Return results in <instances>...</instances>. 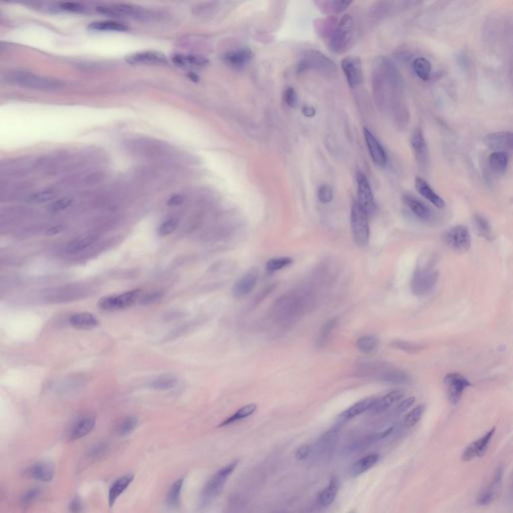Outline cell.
<instances>
[{"mask_svg":"<svg viewBox=\"0 0 513 513\" xmlns=\"http://www.w3.org/2000/svg\"><path fill=\"white\" fill-rule=\"evenodd\" d=\"M373 85L379 104L395 115L398 121H407L408 110L403 101L404 83L394 64L382 57L375 63Z\"/></svg>","mask_w":513,"mask_h":513,"instance_id":"6da1fadb","label":"cell"},{"mask_svg":"<svg viewBox=\"0 0 513 513\" xmlns=\"http://www.w3.org/2000/svg\"><path fill=\"white\" fill-rule=\"evenodd\" d=\"M313 303L314 299L307 291L289 292L276 300L271 315L279 326L287 327L302 318L313 307Z\"/></svg>","mask_w":513,"mask_h":513,"instance_id":"7a4b0ae2","label":"cell"},{"mask_svg":"<svg viewBox=\"0 0 513 513\" xmlns=\"http://www.w3.org/2000/svg\"><path fill=\"white\" fill-rule=\"evenodd\" d=\"M4 81L14 85L36 90H55L62 86L60 81L57 80L20 70L7 72L4 76Z\"/></svg>","mask_w":513,"mask_h":513,"instance_id":"3957f363","label":"cell"},{"mask_svg":"<svg viewBox=\"0 0 513 513\" xmlns=\"http://www.w3.org/2000/svg\"><path fill=\"white\" fill-rule=\"evenodd\" d=\"M297 70L299 74L314 70L324 76H332L336 72L337 68L334 61L324 54L319 52H309L299 61Z\"/></svg>","mask_w":513,"mask_h":513,"instance_id":"277c9868","label":"cell"},{"mask_svg":"<svg viewBox=\"0 0 513 513\" xmlns=\"http://www.w3.org/2000/svg\"><path fill=\"white\" fill-rule=\"evenodd\" d=\"M369 216L362 207L355 202L351 209V230L354 242L359 247H366L369 243L370 228Z\"/></svg>","mask_w":513,"mask_h":513,"instance_id":"5b68a950","label":"cell"},{"mask_svg":"<svg viewBox=\"0 0 513 513\" xmlns=\"http://www.w3.org/2000/svg\"><path fill=\"white\" fill-rule=\"evenodd\" d=\"M353 31H354L353 18L351 15L346 14L340 19L338 26L332 34L330 40L331 50L336 54L344 53L351 42Z\"/></svg>","mask_w":513,"mask_h":513,"instance_id":"8992f818","label":"cell"},{"mask_svg":"<svg viewBox=\"0 0 513 513\" xmlns=\"http://www.w3.org/2000/svg\"><path fill=\"white\" fill-rule=\"evenodd\" d=\"M438 271L432 267H422L415 271L411 280V290L416 296H424L430 293L438 281Z\"/></svg>","mask_w":513,"mask_h":513,"instance_id":"52a82bcc","label":"cell"},{"mask_svg":"<svg viewBox=\"0 0 513 513\" xmlns=\"http://www.w3.org/2000/svg\"><path fill=\"white\" fill-rule=\"evenodd\" d=\"M238 465V461L231 462L225 465L223 468L217 470L216 473L208 480L202 492V498L206 501L213 499L222 491L223 487L225 486L228 478L234 472Z\"/></svg>","mask_w":513,"mask_h":513,"instance_id":"ba28073f","label":"cell"},{"mask_svg":"<svg viewBox=\"0 0 513 513\" xmlns=\"http://www.w3.org/2000/svg\"><path fill=\"white\" fill-rule=\"evenodd\" d=\"M141 295V290L136 289L125 292L123 294L110 295L102 298L99 301V306L105 311H116L129 308L136 303Z\"/></svg>","mask_w":513,"mask_h":513,"instance_id":"9c48e42d","label":"cell"},{"mask_svg":"<svg viewBox=\"0 0 513 513\" xmlns=\"http://www.w3.org/2000/svg\"><path fill=\"white\" fill-rule=\"evenodd\" d=\"M448 247L458 253H466L471 247V236L465 226H455L446 232L444 236Z\"/></svg>","mask_w":513,"mask_h":513,"instance_id":"30bf717a","label":"cell"},{"mask_svg":"<svg viewBox=\"0 0 513 513\" xmlns=\"http://www.w3.org/2000/svg\"><path fill=\"white\" fill-rule=\"evenodd\" d=\"M357 187H358V204L362 207V209L367 213L368 216L373 215L376 211V203L374 194L368 179L362 173L357 174Z\"/></svg>","mask_w":513,"mask_h":513,"instance_id":"8fae6325","label":"cell"},{"mask_svg":"<svg viewBox=\"0 0 513 513\" xmlns=\"http://www.w3.org/2000/svg\"><path fill=\"white\" fill-rule=\"evenodd\" d=\"M447 397L451 404H457L463 395V392L471 384L469 380L459 373H449L444 378Z\"/></svg>","mask_w":513,"mask_h":513,"instance_id":"7c38bea8","label":"cell"},{"mask_svg":"<svg viewBox=\"0 0 513 513\" xmlns=\"http://www.w3.org/2000/svg\"><path fill=\"white\" fill-rule=\"evenodd\" d=\"M411 146L414 153L415 160L419 167L425 169L428 167L429 163V152L423 131L420 128L414 130L411 135Z\"/></svg>","mask_w":513,"mask_h":513,"instance_id":"4fadbf2b","label":"cell"},{"mask_svg":"<svg viewBox=\"0 0 513 513\" xmlns=\"http://www.w3.org/2000/svg\"><path fill=\"white\" fill-rule=\"evenodd\" d=\"M404 203L412 214L424 223L431 224L436 219V214L432 209L425 203L421 202L417 198L411 194H405L403 197Z\"/></svg>","mask_w":513,"mask_h":513,"instance_id":"5bb4252c","label":"cell"},{"mask_svg":"<svg viewBox=\"0 0 513 513\" xmlns=\"http://www.w3.org/2000/svg\"><path fill=\"white\" fill-rule=\"evenodd\" d=\"M341 66L350 87L354 88L362 82L363 80L362 63L359 57L357 56L345 57L341 62Z\"/></svg>","mask_w":513,"mask_h":513,"instance_id":"9a60e30c","label":"cell"},{"mask_svg":"<svg viewBox=\"0 0 513 513\" xmlns=\"http://www.w3.org/2000/svg\"><path fill=\"white\" fill-rule=\"evenodd\" d=\"M259 281V271L253 268L248 271L243 277L235 284L233 288V294L238 299L246 297L254 291Z\"/></svg>","mask_w":513,"mask_h":513,"instance_id":"2e32d148","label":"cell"},{"mask_svg":"<svg viewBox=\"0 0 513 513\" xmlns=\"http://www.w3.org/2000/svg\"><path fill=\"white\" fill-rule=\"evenodd\" d=\"M126 60L133 65H164L167 63L164 54L150 51L130 54L127 56Z\"/></svg>","mask_w":513,"mask_h":513,"instance_id":"e0dca14e","label":"cell"},{"mask_svg":"<svg viewBox=\"0 0 513 513\" xmlns=\"http://www.w3.org/2000/svg\"><path fill=\"white\" fill-rule=\"evenodd\" d=\"M363 135L365 138V142L367 145V149L369 151L370 157L372 159L373 162L378 165L380 167H383L387 163V156L386 152L384 151L382 144L379 142L376 136L373 135L368 129H364Z\"/></svg>","mask_w":513,"mask_h":513,"instance_id":"ac0fdd59","label":"cell"},{"mask_svg":"<svg viewBox=\"0 0 513 513\" xmlns=\"http://www.w3.org/2000/svg\"><path fill=\"white\" fill-rule=\"evenodd\" d=\"M495 432V428H492L490 431L483 435L478 440L472 442L463 452L462 460L463 461H471L476 457H482L486 452L487 447Z\"/></svg>","mask_w":513,"mask_h":513,"instance_id":"d6986e66","label":"cell"},{"mask_svg":"<svg viewBox=\"0 0 513 513\" xmlns=\"http://www.w3.org/2000/svg\"><path fill=\"white\" fill-rule=\"evenodd\" d=\"M487 145L496 152L513 151L512 132H497L486 136Z\"/></svg>","mask_w":513,"mask_h":513,"instance_id":"ffe728a7","label":"cell"},{"mask_svg":"<svg viewBox=\"0 0 513 513\" xmlns=\"http://www.w3.org/2000/svg\"><path fill=\"white\" fill-rule=\"evenodd\" d=\"M26 474L28 477L34 480L41 482H50L54 478V466L46 462H37L30 465L27 468Z\"/></svg>","mask_w":513,"mask_h":513,"instance_id":"44dd1931","label":"cell"},{"mask_svg":"<svg viewBox=\"0 0 513 513\" xmlns=\"http://www.w3.org/2000/svg\"><path fill=\"white\" fill-rule=\"evenodd\" d=\"M415 188L417 189V191L425 200H427L429 203H431L434 207H436L438 209H443L445 207L444 200L422 178L415 179Z\"/></svg>","mask_w":513,"mask_h":513,"instance_id":"7402d4cb","label":"cell"},{"mask_svg":"<svg viewBox=\"0 0 513 513\" xmlns=\"http://www.w3.org/2000/svg\"><path fill=\"white\" fill-rule=\"evenodd\" d=\"M502 475H503V469H502V467H499L495 471V474L493 476V479H492V482L490 483V485L479 494L478 499H477L478 504L488 505L495 499L496 493L500 488Z\"/></svg>","mask_w":513,"mask_h":513,"instance_id":"603a6c76","label":"cell"},{"mask_svg":"<svg viewBox=\"0 0 513 513\" xmlns=\"http://www.w3.org/2000/svg\"><path fill=\"white\" fill-rule=\"evenodd\" d=\"M172 60L177 66L183 68H201L209 63V60L205 56L189 54H175L172 56Z\"/></svg>","mask_w":513,"mask_h":513,"instance_id":"cb8c5ba5","label":"cell"},{"mask_svg":"<svg viewBox=\"0 0 513 513\" xmlns=\"http://www.w3.org/2000/svg\"><path fill=\"white\" fill-rule=\"evenodd\" d=\"M99 236L96 235H83L67 243L65 248V252L69 255H78L92 247L94 243H97Z\"/></svg>","mask_w":513,"mask_h":513,"instance_id":"d4e9b609","label":"cell"},{"mask_svg":"<svg viewBox=\"0 0 513 513\" xmlns=\"http://www.w3.org/2000/svg\"><path fill=\"white\" fill-rule=\"evenodd\" d=\"M134 480V475L128 474L116 479L108 491V503L109 506H113L118 497L127 490Z\"/></svg>","mask_w":513,"mask_h":513,"instance_id":"484cf974","label":"cell"},{"mask_svg":"<svg viewBox=\"0 0 513 513\" xmlns=\"http://www.w3.org/2000/svg\"><path fill=\"white\" fill-rule=\"evenodd\" d=\"M376 401V398H366V399H363L357 403H355L354 405H352L351 407H349L347 410H345L341 415H340V420L341 421H348L350 419H353L367 411H370L372 406L374 405Z\"/></svg>","mask_w":513,"mask_h":513,"instance_id":"4316f807","label":"cell"},{"mask_svg":"<svg viewBox=\"0 0 513 513\" xmlns=\"http://www.w3.org/2000/svg\"><path fill=\"white\" fill-rule=\"evenodd\" d=\"M253 57V53L250 48L243 47L237 51L230 52L225 55V61L232 67L240 68L245 66Z\"/></svg>","mask_w":513,"mask_h":513,"instance_id":"83f0119b","label":"cell"},{"mask_svg":"<svg viewBox=\"0 0 513 513\" xmlns=\"http://www.w3.org/2000/svg\"><path fill=\"white\" fill-rule=\"evenodd\" d=\"M379 379L386 383L394 385H409L412 383V378L408 373L395 368H389L382 371V373H380Z\"/></svg>","mask_w":513,"mask_h":513,"instance_id":"f1b7e54d","label":"cell"},{"mask_svg":"<svg viewBox=\"0 0 513 513\" xmlns=\"http://www.w3.org/2000/svg\"><path fill=\"white\" fill-rule=\"evenodd\" d=\"M403 397H404L403 391H401V390L391 391L388 394H386L385 396H383L382 398L376 399L374 405L372 406L370 411L373 413H381L383 411H386L393 404L401 401Z\"/></svg>","mask_w":513,"mask_h":513,"instance_id":"f546056e","label":"cell"},{"mask_svg":"<svg viewBox=\"0 0 513 513\" xmlns=\"http://www.w3.org/2000/svg\"><path fill=\"white\" fill-rule=\"evenodd\" d=\"M69 324L76 329L81 330H90L100 325L99 319L91 313L82 312L74 314L69 318Z\"/></svg>","mask_w":513,"mask_h":513,"instance_id":"4dcf8cb0","label":"cell"},{"mask_svg":"<svg viewBox=\"0 0 513 513\" xmlns=\"http://www.w3.org/2000/svg\"><path fill=\"white\" fill-rule=\"evenodd\" d=\"M95 425V419L91 416H86L80 419L71 428L69 437L71 440H78L88 435Z\"/></svg>","mask_w":513,"mask_h":513,"instance_id":"1f68e13d","label":"cell"},{"mask_svg":"<svg viewBox=\"0 0 513 513\" xmlns=\"http://www.w3.org/2000/svg\"><path fill=\"white\" fill-rule=\"evenodd\" d=\"M488 161L491 170L497 176H502L508 167L509 157L505 152H494L489 156Z\"/></svg>","mask_w":513,"mask_h":513,"instance_id":"d6a6232c","label":"cell"},{"mask_svg":"<svg viewBox=\"0 0 513 513\" xmlns=\"http://www.w3.org/2000/svg\"><path fill=\"white\" fill-rule=\"evenodd\" d=\"M179 384V379L173 374H163L149 383V387L157 391H166L175 388Z\"/></svg>","mask_w":513,"mask_h":513,"instance_id":"836d02e7","label":"cell"},{"mask_svg":"<svg viewBox=\"0 0 513 513\" xmlns=\"http://www.w3.org/2000/svg\"><path fill=\"white\" fill-rule=\"evenodd\" d=\"M473 225L476 233L485 239L487 241H492L494 239V233L492 227L485 216L482 215H474L473 216Z\"/></svg>","mask_w":513,"mask_h":513,"instance_id":"e575fe53","label":"cell"},{"mask_svg":"<svg viewBox=\"0 0 513 513\" xmlns=\"http://www.w3.org/2000/svg\"><path fill=\"white\" fill-rule=\"evenodd\" d=\"M379 461L378 454H370L356 461L352 465L351 473L353 476H359L370 470Z\"/></svg>","mask_w":513,"mask_h":513,"instance_id":"d590c367","label":"cell"},{"mask_svg":"<svg viewBox=\"0 0 513 513\" xmlns=\"http://www.w3.org/2000/svg\"><path fill=\"white\" fill-rule=\"evenodd\" d=\"M338 491H339V482L336 478H333L329 482L328 486L321 491L319 495V503L322 506L331 505L335 501L338 495Z\"/></svg>","mask_w":513,"mask_h":513,"instance_id":"8d00e7d4","label":"cell"},{"mask_svg":"<svg viewBox=\"0 0 513 513\" xmlns=\"http://www.w3.org/2000/svg\"><path fill=\"white\" fill-rule=\"evenodd\" d=\"M412 68H413L414 74L421 81H427L430 79L432 66H431L430 61L427 58L417 57L412 63Z\"/></svg>","mask_w":513,"mask_h":513,"instance_id":"74e56055","label":"cell"},{"mask_svg":"<svg viewBox=\"0 0 513 513\" xmlns=\"http://www.w3.org/2000/svg\"><path fill=\"white\" fill-rule=\"evenodd\" d=\"M357 349L363 354H373L378 350L379 340L372 335L360 337L356 343Z\"/></svg>","mask_w":513,"mask_h":513,"instance_id":"f35d334b","label":"cell"},{"mask_svg":"<svg viewBox=\"0 0 513 513\" xmlns=\"http://www.w3.org/2000/svg\"><path fill=\"white\" fill-rule=\"evenodd\" d=\"M256 411H257V405L256 404L253 403V404L245 405L242 408H240L238 411H236L232 416H230L229 418H227L219 426H227V425L233 424L235 422L241 421L243 419L250 417L251 415H253Z\"/></svg>","mask_w":513,"mask_h":513,"instance_id":"ab89813d","label":"cell"},{"mask_svg":"<svg viewBox=\"0 0 513 513\" xmlns=\"http://www.w3.org/2000/svg\"><path fill=\"white\" fill-rule=\"evenodd\" d=\"M88 28L95 31H115V32H125L129 29L125 25L111 20L95 21L90 23Z\"/></svg>","mask_w":513,"mask_h":513,"instance_id":"60d3db41","label":"cell"},{"mask_svg":"<svg viewBox=\"0 0 513 513\" xmlns=\"http://www.w3.org/2000/svg\"><path fill=\"white\" fill-rule=\"evenodd\" d=\"M55 196H56V193L54 190L44 189V190H40V191L31 193L30 196H28L27 202L30 203V204H44V203L53 201L55 198Z\"/></svg>","mask_w":513,"mask_h":513,"instance_id":"b9f144b4","label":"cell"},{"mask_svg":"<svg viewBox=\"0 0 513 513\" xmlns=\"http://www.w3.org/2000/svg\"><path fill=\"white\" fill-rule=\"evenodd\" d=\"M183 485H184V479L181 478V479H178L176 480L173 485L169 488L168 492H167V497H166V501L169 505L172 506H176L179 501H180V497H181V492H182V489H183Z\"/></svg>","mask_w":513,"mask_h":513,"instance_id":"7bdbcfd3","label":"cell"},{"mask_svg":"<svg viewBox=\"0 0 513 513\" xmlns=\"http://www.w3.org/2000/svg\"><path fill=\"white\" fill-rule=\"evenodd\" d=\"M336 327H337V319H331L327 323H325L317 339V344L319 347H323L326 345Z\"/></svg>","mask_w":513,"mask_h":513,"instance_id":"ee69618b","label":"cell"},{"mask_svg":"<svg viewBox=\"0 0 513 513\" xmlns=\"http://www.w3.org/2000/svg\"><path fill=\"white\" fill-rule=\"evenodd\" d=\"M424 411H425V406L418 405L417 407L413 408L409 413H407L405 418H404V425L406 427L411 428V427L415 426L422 418Z\"/></svg>","mask_w":513,"mask_h":513,"instance_id":"f6af8a7d","label":"cell"},{"mask_svg":"<svg viewBox=\"0 0 513 513\" xmlns=\"http://www.w3.org/2000/svg\"><path fill=\"white\" fill-rule=\"evenodd\" d=\"M137 424H138V420H137L136 417H135V416H129V417L125 418L117 425L116 432L118 433V435H121V436L129 435V434H131V433L135 431V428L137 427Z\"/></svg>","mask_w":513,"mask_h":513,"instance_id":"bcb514c9","label":"cell"},{"mask_svg":"<svg viewBox=\"0 0 513 513\" xmlns=\"http://www.w3.org/2000/svg\"><path fill=\"white\" fill-rule=\"evenodd\" d=\"M180 221L177 217H169L162 222L161 226L158 229V234L161 237H166L170 234H173L179 227Z\"/></svg>","mask_w":513,"mask_h":513,"instance_id":"7dc6e473","label":"cell"},{"mask_svg":"<svg viewBox=\"0 0 513 513\" xmlns=\"http://www.w3.org/2000/svg\"><path fill=\"white\" fill-rule=\"evenodd\" d=\"M293 264L291 258H274L270 259L266 264V269L270 273L285 269Z\"/></svg>","mask_w":513,"mask_h":513,"instance_id":"c3c4849f","label":"cell"},{"mask_svg":"<svg viewBox=\"0 0 513 513\" xmlns=\"http://www.w3.org/2000/svg\"><path fill=\"white\" fill-rule=\"evenodd\" d=\"M72 204V199L68 197H64L61 199H58L54 201V203L50 206V211L53 213H60L68 209Z\"/></svg>","mask_w":513,"mask_h":513,"instance_id":"681fc988","label":"cell"},{"mask_svg":"<svg viewBox=\"0 0 513 513\" xmlns=\"http://www.w3.org/2000/svg\"><path fill=\"white\" fill-rule=\"evenodd\" d=\"M391 345L394 348H397L399 350L408 352V353H415V352L422 350V348H423V346H421V345L413 344V343H410V342H407V341H402V340H396Z\"/></svg>","mask_w":513,"mask_h":513,"instance_id":"f907efd6","label":"cell"},{"mask_svg":"<svg viewBox=\"0 0 513 513\" xmlns=\"http://www.w3.org/2000/svg\"><path fill=\"white\" fill-rule=\"evenodd\" d=\"M333 197H334L333 189L328 185H323L318 189V199L322 204L331 203Z\"/></svg>","mask_w":513,"mask_h":513,"instance_id":"816d5d0a","label":"cell"},{"mask_svg":"<svg viewBox=\"0 0 513 513\" xmlns=\"http://www.w3.org/2000/svg\"><path fill=\"white\" fill-rule=\"evenodd\" d=\"M284 103L290 108H296L298 104V94L293 87H288L284 91Z\"/></svg>","mask_w":513,"mask_h":513,"instance_id":"f5cc1de1","label":"cell"},{"mask_svg":"<svg viewBox=\"0 0 513 513\" xmlns=\"http://www.w3.org/2000/svg\"><path fill=\"white\" fill-rule=\"evenodd\" d=\"M59 9L69 11V12H81L83 10L82 6L78 3L72 2H64L59 4Z\"/></svg>","mask_w":513,"mask_h":513,"instance_id":"db71d44e","label":"cell"},{"mask_svg":"<svg viewBox=\"0 0 513 513\" xmlns=\"http://www.w3.org/2000/svg\"><path fill=\"white\" fill-rule=\"evenodd\" d=\"M350 1H332L330 2V8L334 12H342L350 6Z\"/></svg>","mask_w":513,"mask_h":513,"instance_id":"11a10c76","label":"cell"},{"mask_svg":"<svg viewBox=\"0 0 513 513\" xmlns=\"http://www.w3.org/2000/svg\"><path fill=\"white\" fill-rule=\"evenodd\" d=\"M310 452H311V448L309 445H303L301 447H299L296 451V458L298 460H304L307 459L310 455Z\"/></svg>","mask_w":513,"mask_h":513,"instance_id":"9f6ffc18","label":"cell"},{"mask_svg":"<svg viewBox=\"0 0 513 513\" xmlns=\"http://www.w3.org/2000/svg\"><path fill=\"white\" fill-rule=\"evenodd\" d=\"M415 402V398L414 397H408L406 398L405 400L401 401L398 406H397V411L399 413H402V412H405L406 410H408L411 406L414 404Z\"/></svg>","mask_w":513,"mask_h":513,"instance_id":"6f0895ef","label":"cell"},{"mask_svg":"<svg viewBox=\"0 0 513 513\" xmlns=\"http://www.w3.org/2000/svg\"><path fill=\"white\" fill-rule=\"evenodd\" d=\"M162 294L161 292H154V293H149L146 294L144 298L141 300L142 304H149V303H153V302H156L158 300H160L162 298Z\"/></svg>","mask_w":513,"mask_h":513,"instance_id":"680465c9","label":"cell"},{"mask_svg":"<svg viewBox=\"0 0 513 513\" xmlns=\"http://www.w3.org/2000/svg\"><path fill=\"white\" fill-rule=\"evenodd\" d=\"M183 202H184L183 197H182V196H180V194H177V196L172 197V198L168 200L167 205H168V206H180L181 204H183Z\"/></svg>","mask_w":513,"mask_h":513,"instance_id":"91938a15","label":"cell"},{"mask_svg":"<svg viewBox=\"0 0 513 513\" xmlns=\"http://www.w3.org/2000/svg\"><path fill=\"white\" fill-rule=\"evenodd\" d=\"M302 113L307 117H313L316 114V109L310 106H305L302 109Z\"/></svg>","mask_w":513,"mask_h":513,"instance_id":"94428289","label":"cell"},{"mask_svg":"<svg viewBox=\"0 0 513 513\" xmlns=\"http://www.w3.org/2000/svg\"><path fill=\"white\" fill-rule=\"evenodd\" d=\"M62 230H63V229H62V227H59V226H56V227H52V228H50V229L47 230L46 234H47V235H51V236H53V235H56V234L60 233V232H61Z\"/></svg>","mask_w":513,"mask_h":513,"instance_id":"6125c7cd","label":"cell"},{"mask_svg":"<svg viewBox=\"0 0 513 513\" xmlns=\"http://www.w3.org/2000/svg\"><path fill=\"white\" fill-rule=\"evenodd\" d=\"M348 513H356V511H354V510H353V511H350V512Z\"/></svg>","mask_w":513,"mask_h":513,"instance_id":"be15d7a7","label":"cell"}]
</instances>
